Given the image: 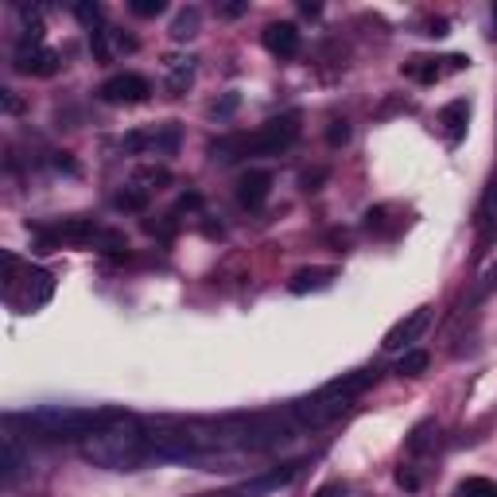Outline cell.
<instances>
[{"instance_id":"obj_13","label":"cell","mask_w":497,"mask_h":497,"mask_svg":"<svg viewBox=\"0 0 497 497\" xmlns=\"http://www.w3.org/2000/svg\"><path fill=\"white\" fill-rule=\"evenodd\" d=\"M467 121H470V101L467 98H454L439 109V129L447 136V144H459L467 136Z\"/></svg>"},{"instance_id":"obj_27","label":"cell","mask_w":497,"mask_h":497,"mask_svg":"<svg viewBox=\"0 0 497 497\" xmlns=\"http://www.w3.org/2000/svg\"><path fill=\"white\" fill-rule=\"evenodd\" d=\"M346 140H350V124H346V121H331V129H326V144L342 148Z\"/></svg>"},{"instance_id":"obj_4","label":"cell","mask_w":497,"mask_h":497,"mask_svg":"<svg viewBox=\"0 0 497 497\" xmlns=\"http://www.w3.org/2000/svg\"><path fill=\"white\" fill-rule=\"evenodd\" d=\"M295 136H300V113H284V117L264 121L257 132H237L226 136V140H214L210 156L221 164H234L241 156H280L284 148L295 144Z\"/></svg>"},{"instance_id":"obj_17","label":"cell","mask_w":497,"mask_h":497,"mask_svg":"<svg viewBox=\"0 0 497 497\" xmlns=\"http://www.w3.org/2000/svg\"><path fill=\"white\" fill-rule=\"evenodd\" d=\"M20 470H24V447H20L16 431H4L0 436V478H4V485H12Z\"/></svg>"},{"instance_id":"obj_20","label":"cell","mask_w":497,"mask_h":497,"mask_svg":"<svg viewBox=\"0 0 497 497\" xmlns=\"http://www.w3.org/2000/svg\"><path fill=\"white\" fill-rule=\"evenodd\" d=\"M148 198H152V187L129 183L124 190H117V195H113V206H117V210H144Z\"/></svg>"},{"instance_id":"obj_35","label":"cell","mask_w":497,"mask_h":497,"mask_svg":"<svg viewBox=\"0 0 497 497\" xmlns=\"http://www.w3.org/2000/svg\"><path fill=\"white\" fill-rule=\"evenodd\" d=\"M300 12H303V16H319L323 8H319V4H308V0H303V4H300Z\"/></svg>"},{"instance_id":"obj_16","label":"cell","mask_w":497,"mask_h":497,"mask_svg":"<svg viewBox=\"0 0 497 497\" xmlns=\"http://www.w3.org/2000/svg\"><path fill=\"white\" fill-rule=\"evenodd\" d=\"M295 478H300V462H284V467L261 474L257 482L245 485V497H261V493H272V490H284V485H292Z\"/></svg>"},{"instance_id":"obj_9","label":"cell","mask_w":497,"mask_h":497,"mask_svg":"<svg viewBox=\"0 0 497 497\" xmlns=\"http://www.w3.org/2000/svg\"><path fill=\"white\" fill-rule=\"evenodd\" d=\"M428 323H431V308H416V311H408L405 319H400V323L393 326V331L385 334V342H381V346H385L389 354H400V350H408V346H412L420 334L428 331Z\"/></svg>"},{"instance_id":"obj_33","label":"cell","mask_w":497,"mask_h":497,"mask_svg":"<svg viewBox=\"0 0 497 497\" xmlns=\"http://www.w3.org/2000/svg\"><path fill=\"white\" fill-rule=\"evenodd\" d=\"M424 36H447V20H428V31H424Z\"/></svg>"},{"instance_id":"obj_36","label":"cell","mask_w":497,"mask_h":497,"mask_svg":"<svg viewBox=\"0 0 497 497\" xmlns=\"http://www.w3.org/2000/svg\"><path fill=\"white\" fill-rule=\"evenodd\" d=\"M490 16H493V39H497V4H493V12H490Z\"/></svg>"},{"instance_id":"obj_29","label":"cell","mask_w":497,"mask_h":497,"mask_svg":"<svg viewBox=\"0 0 497 497\" xmlns=\"http://www.w3.org/2000/svg\"><path fill=\"white\" fill-rule=\"evenodd\" d=\"M346 493H350V490H346L342 482H323L319 490H315V497H346Z\"/></svg>"},{"instance_id":"obj_3","label":"cell","mask_w":497,"mask_h":497,"mask_svg":"<svg viewBox=\"0 0 497 497\" xmlns=\"http://www.w3.org/2000/svg\"><path fill=\"white\" fill-rule=\"evenodd\" d=\"M121 412L113 408H67V405H44L31 408L24 416H16L20 424H28L36 436L44 439H86L98 428H105L109 420H117Z\"/></svg>"},{"instance_id":"obj_14","label":"cell","mask_w":497,"mask_h":497,"mask_svg":"<svg viewBox=\"0 0 497 497\" xmlns=\"http://www.w3.org/2000/svg\"><path fill=\"white\" fill-rule=\"evenodd\" d=\"M269 190H272V175L269 172H245L241 175V183H237V203L245 210H261L264 198H269Z\"/></svg>"},{"instance_id":"obj_31","label":"cell","mask_w":497,"mask_h":497,"mask_svg":"<svg viewBox=\"0 0 497 497\" xmlns=\"http://www.w3.org/2000/svg\"><path fill=\"white\" fill-rule=\"evenodd\" d=\"M323 179H326V172H308L303 175V190H319Z\"/></svg>"},{"instance_id":"obj_28","label":"cell","mask_w":497,"mask_h":497,"mask_svg":"<svg viewBox=\"0 0 497 497\" xmlns=\"http://www.w3.org/2000/svg\"><path fill=\"white\" fill-rule=\"evenodd\" d=\"M234 109H237V93H229V98H221V101L210 105V113H214V117H229Z\"/></svg>"},{"instance_id":"obj_6","label":"cell","mask_w":497,"mask_h":497,"mask_svg":"<svg viewBox=\"0 0 497 497\" xmlns=\"http://www.w3.org/2000/svg\"><path fill=\"white\" fill-rule=\"evenodd\" d=\"M39 245H44V249H55V245H93V249H105V253L129 249L121 234L101 229L93 218H82V214L78 218H62L51 229H39Z\"/></svg>"},{"instance_id":"obj_32","label":"cell","mask_w":497,"mask_h":497,"mask_svg":"<svg viewBox=\"0 0 497 497\" xmlns=\"http://www.w3.org/2000/svg\"><path fill=\"white\" fill-rule=\"evenodd\" d=\"M241 12H249V4H245V0H234V4H221V16H241Z\"/></svg>"},{"instance_id":"obj_15","label":"cell","mask_w":497,"mask_h":497,"mask_svg":"<svg viewBox=\"0 0 497 497\" xmlns=\"http://www.w3.org/2000/svg\"><path fill=\"white\" fill-rule=\"evenodd\" d=\"M164 78L172 98L187 93V86L195 82V55H164Z\"/></svg>"},{"instance_id":"obj_5","label":"cell","mask_w":497,"mask_h":497,"mask_svg":"<svg viewBox=\"0 0 497 497\" xmlns=\"http://www.w3.org/2000/svg\"><path fill=\"white\" fill-rule=\"evenodd\" d=\"M4 300L12 303L16 311H36L44 308L51 300V292H55V280H51V272L44 269H31V264H20L12 253H4Z\"/></svg>"},{"instance_id":"obj_22","label":"cell","mask_w":497,"mask_h":497,"mask_svg":"<svg viewBox=\"0 0 497 497\" xmlns=\"http://www.w3.org/2000/svg\"><path fill=\"white\" fill-rule=\"evenodd\" d=\"M428 365H431V357L424 350H405L400 354V362H397V373L400 377H420Z\"/></svg>"},{"instance_id":"obj_12","label":"cell","mask_w":497,"mask_h":497,"mask_svg":"<svg viewBox=\"0 0 497 497\" xmlns=\"http://www.w3.org/2000/svg\"><path fill=\"white\" fill-rule=\"evenodd\" d=\"M264 47L277 59H295L300 55V28L288 24V20L284 24H269L264 28Z\"/></svg>"},{"instance_id":"obj_30","label":"cell","mask_w":497,"mask_h":497,"mask_svg":"<svg viewBox=\"0 0 497 497\" xmlns=\"http://www.w3.org/2000/svg\"><path fill=\"white\" fill-rule=\"evenodd\" d=\"M397 485H405V490H420V474L416 470H397Z\"/></svg>"},{"instance_id":"obj_11","label":"cell","mask_w":497,"mask_h":497,"mask_svg":"<svg viewBox=\"0 0 497 497\" xmlns=\"http://www.w3.org/2000/svg\"><path fill=\"white\" fill-rule=\"evenodd\" d=\"M16 74H31V78H51L59 74V51L51 47H31V44H20L16 51Z\"/></svg>"},{"instance_id":"obj_10","label":"cell","mask_w":497,"mask_h":497,"mask_svg":"<svg viewBox=\"0 0 497 497\" xmlns=\"http://www.w3.org/2000/svg\"><path fill=\"white\" fill-rule=\"evenodd\" d=\"M470 59L467 55H447V59H408L405 62V74L412 82H420V86H431V82H439L447 70H467Z\"/></svg>"},{"instance_id":"obj_2","label":"cell","mask_w":497,"mask_h":497,"mask_svg":"<svg viewBox=\"0 0 497 497\" xmlns=\"http://www.w3.org/2000/svg\"><path fill=\"white\" fill-rule=\"evenodd\" d=\"M369 385H373V373H365V369L326 381L319 393L295 400V405H292V420H295L300 428H323V424H331V420L342 416V412L350 408V400L362 397Z\"/></svg>"},{"instance_id":"obj_1","label":"cell","mask_w":497,"mask_h":497,"mask_svg":"<svg viewBox=\"0 0 497 497\" xmlns=\"http://www.w3.org/2000/svg\"><path fill=\"white\" fill-rule=\"evenodd\" d=\"M82 459L93 462V467H105V470H124V467H136L140 459H148V428L132 416H121L109 420L105 428H98L93 436H86L78 443Z\"/></svg>"},{"instance_id":"obj_8","label":"cell","mask_w":497,"mask_h":497,"mask_svg":"<svg viewBox=\"0 0 497 497\" xmlns=\"http://www.w3.org/2000/svg\"><path fill=\"white\" fill-rule=\"evenodd\" d=\"M98 98L105 105H140L152 98V82H148L144 74H113V78L98 90Z\"/></svg>"},{"instance_id":"obj_24","label":"cell","mask_w":497,"mask_h":497,"mask_svg":"<svg viewBox=\"0 0 497 497\" xmlns=\"http://www.w3.org/2000/svg\"><path fill=\"white\" fill-rule=\"evenodd\" d=\"M482 226L485 229L497 226V179L490 183V190H485V198H482Z\"/></svg>"},{"instance_id":"obj_7","label":"cell","mask_w":497,"mask_h":497,"mask_svg":"<svg viewBox=\"0 0 497 497\" xmlns=\"http://www.w3.org/2000/svg\"><path fill=\"white\" fill-rule=\"evenodd\" d=\"M179 124H156V129H136V132H124L117 148L124 156H175L179 152Z\"/></svg>"},{"instance_id":"obj_34","label":"cell","mask_w":497,"mask_h":497,"mask_svg":"<svg viewBox=\"0 0 497 497\" xmlns=\"http://www.w3.org/2000/svg\"><path fill=\"white\" fill-rule=\"evenodd\" d=\"M4 109H8V113H20V101H16L12 90H4Z\"/></svg>"},{"instance_id":"obj_23","label":"cell","mask_w":497,"mask_h":497,"mask_svg":"<svg viewBox=\"0 0 497 497\" xmlns=\"http://www.w3.org/2000/svg\"><path fill=\"white\" fill-rule=\"evenodd\" d=\"M459 497H497V482H490V478H467L459 485Z\"/></svg>"},{"instance_id":"obj_25","label":"cell","mask_w":497,"mask_h":497,"mask_svg":"<svg viewBox=\"0 0 497 497\" xmlns=\"http://www.w3.org/2000/svg\"><path fill=\"white\" fill-rule=\"evenodd\" d=\"M74 16H78L90 31H98V28H101V8H98V4H90V0H86V4H74Z\"/></svg>"},{"instance_id":"obj_18","label":"cell","mask_w":497,"mask_h":497,"mask_svg":"<svg viewBox=\"0 0 497 497\" xmlns=\"http://www.w3.org/2000/svg\"><path fill=\"white\" fill-rule=\"evenodd\" d=\"M338 277V269H300L295 277L288 280V292L292 295H308V292H323V288H331Z\"/></svg>"},{"instance_id":"obj_21","label":"cell","mask_w":497,"mask_h":497,"mask_svg":"<svg viewBox=\"0 0 497 497\" xmlns=\"http://www.w3.org/2000/svg\"><path fill=\"white\" fill-rule=\"evenodd\" d=\"M436 436H439V424H436V420H424V424L412 428L408 451H412V454H424L428 447H436Z\"/></svg>"},{"instance_id":"obj_26","label":"cell","mask_w":497,"mask_h":497,"mask_svg":"<svg viewBox=\"0 0 497 497\" xmlns=\"http://www.w3.org/2000/svg\"><path fill=\"white\" fill-rule=\"evenodd\" d=\"M129 8H132V16L152 20V16H160L167 4H164V0H129Z\"/></svg>"},{"instance_id":"obj_19","label":"cell","mask_w":497,"mask_h":497,"mask_svg":"<svg viewBox=\"0 0 497 497\" xmlns=\"http://www.w3.org/2000/svg\"><path fill=\"white\" fill-rule=\"evenodd\" d=\"M198 24H203V12L198 8H183L175 20H172V39L175 44H187V39L198 36Z\"/></svg>"}]
</instances>
